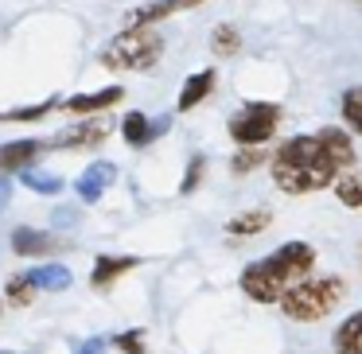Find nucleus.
I'll return each instance as SVG.
<instances>
[{"mask_svg":"<svg viewBox=\"0 0 362 354\" xmlns=\"http://www.w3.org/2000/svg\"><path fill=\"white\" fill-rule=\"evenodd\" d=\"M0 354H20V350H0Z\"/></svg>","mask_w":362,"mask_h":354,"instance_id":"7c9ffc66","label":"nucleus"},{"mask_svg":"<svg viewBox=\"0 0 362 354\" xmlns=\"http://www.w3.org/2000/svg\"><path fill=\"white\" fill-rule=\"evenodd\" d=\"M121 102V86H110V90H98V94H78L66 102L71 113H94V110H110V105Z\"/></svg>","mask_w":362,"mask_h":354,"instance_id":"4468645a","label":"nucleus"},{"mask_svg":"<svg viewBox=\"0 0 362 354\" xmlns=\"http://www.w3.org/2000/svg\"><path fill=\"white\" fill-rule=\"evenodd\" d=\"M214 82H218V74H214V71H199V74H191V78L183 82V90H180V110H183V113L195 110V105L214 90Z\"/></svg>","mask_w":362,"mask_h":354,"instance_id":"9b49d317","label":"nucleus"},{"mask_svg":"<svg viewBox=\"0 0 362 354\" xmlns=\"http://www.w3.org/2000/svg\"><path fill=\"white\" fill-rule=\"evenodd\" d=\"M55 110V102H40V105H28V110H12V113H0V121H40Z\"/></svg>","mask_w":362,"mask_h":354,"instance_id":"b1692460","label":"nucleus"},{"mask_svg":"<svg viewBox=\"0 0 362 354\" xmlns=\"http://www.w3.org/2000/svg\"><path fill=\"white\" fill-rule=\"evenodd\" d=\"M24 187H32L35 195H59L63 191V179L59 175H51V172H24Z\"/></svg>","mask_w":362,"mask_h":354,"instance_id":"aec40b11","label":"nucleus"},{"mask_svg":"<svg viewBox=\"0 0 362 354\" xmlns=\"http://www.w3.org/2000/svg\"><path fill=\"white\" fill-rule=\"evenodd\" d=\"M269 211H245V214H238V218H230L226 222V234H234V237H253V234H261V230H269Z\"/></svg>","mask_w":362,"mask_h":354,"instance_id":"f3484780","label":"nucleus"},{"mask_svg":"<svg viewBox=\"0 0 362 354\" xmlns=\"http://www.w3.org/2000/svg\"><path fill=\"white\" fill-rule=\"evenodd\" d=\"M346 296V284L343 276H300L296 284L281 292V312L288 319H300V323H315L323 315H331V307H339V300Z\"/></svg>","mask_w":362,"mask_h":354,"instance_id":"7ed1b4c3","label":"nucleus"},{"mask_svg":"<svg viewBox=\"0 0 362 354\" xmlns=\"http://www.w3.org/2000/svg\"><path fill=\"white\" fill-rule=\"evenodd\" d=\"M82 354H102V350H98V343H86V346H82Z\"/></svg>","mask_w":362,"mask_h":354,"instance_id":"c756f323","label":"nucleus"},{"mask_svg":"<svg viewBox=\"0 0 362 354\" xmlns=\"http://www.w3.org/2000/svg\"><path fill=\"white\" fill-rule=\"evenodd\" d=\"M121 136H125L129 144H144V141H148V117L133 110L125 121H121Z\"/></svg>","mask_w":362,"mask_h":354,"instance_id":"4be33fe9","label":"nucleus"},{"mask_svg":"<svg viewBox=\"0 0 362 354\" xmlns=\"http://www.w3.org/2000/svg\"><path fill=\"white\" fill-rule=\"evenodd\" d=\"M43 152L40 141H12L0 148V172H16V167H28L35 156Z\"/></svg>","mask_w":362,"mask_h":354,"instance_id":"9d476101","label":"nucleus"},{"mask_svg":"<svg viewBox=\"0 0 362 354\" xmlns=\"http://www.w3.org/2000/svg\"><path fill=\"white\" fill-rule=\"evenodd\" d=\"M113 179H117V167H113L110 160H98V164H90L86 172L74 179V195H78L82 203H98Z\"/></svg>","mask_w":362,"mask_h":354,"instance_id":"0eeeda50","label":"nucleus"},{"mask_svg":"<svg viewBox=\"0 0 362 354\" xmlns=\"http://www.w3.org/2000/svg\"><path fill=\"white\" fill-rule=\"evenodd\" d=\"M28 281L35 284V292H63V288H71V269H63V265H40V269H32V273H28Z\"/></svg>","mask_w":362,"mask_h":354,"instance_id":"f8f14e48","label":"nucleus"},{"mask_svg":"<svg viewBox=\"0 0 362 354\" xmlns=\"http://www.w3.org/2000/svg\"><path fill=\"white\" fill-rule=\"evenodd\" d=\"M312 265H315L312 245L308 242H288L276 253H269L265 261H257V265H245L242 292L250 300H257V304H276L288 284H296L300 276L312 273Z\"/></svg>","mask_w":362,"mask_h":354,"instance_id":"f257e3e1","label":"nucleus"},{"mask_svg":"<svg viewBox=\"0 0 362 354\" xmlns=\"http://www.w3.org/2000/svg\"><path fill=\"white\" fill-rule=\"evenodd\" d=\"M12 249L20 253V257H43V253H55L63 249V242H59L55 234H47V230H16L12 234Z\"/></svg>","mask_w":362,"mask_h":354,"instance_id":"6e6552de","label":"nucleus"},{"mask_svg":"<svg viewBox=\"0 0 362 354\" xmlns=\"http://www.w3.org/2000/svg\"><path fill=\"white\" fill-rule=\"evenodd\" d=\"M343 117L351 121V129L362 136V86H354L343 94Z\"/></svg>","mask_w":362,"mask_h":354,"instance_id":"5701e85b","label":"nucleus"},{"mask_svg":"<svg viewBox=\"0 0 362 354\" xmlns=\"http://www.w3.org/2000/svg\"><path fill=\"white\" fill-rule=\"evenodd\" d=\"M238 47H242V35H238V28H218V32L211 35V51H214L218 59L234 55Z\"/></svg>","mask_w":362,"mask_h":354,"instance_id":"412c9836","label":"nucleus"},{"mask_svg":"<svg viewBox=\"0 0 362 354\" xmlns=\"http://www.w3.org/2000/svg\"><path fill=\"white\" fill-rule=\"evenodd\" d=\"M335 346H339V354H362V312H354L351 319L339 323Z\"/></svg>","mask_w":362,"mask_h":354,"instance_id":"dca6fc26","label":"nucleus"},{"mask_svg":"<svg viewBox=\"0 0 362 354\" xmlns=\"http://www.w3.org/2000/svg\"><path fill=\"white\" fill-rule=\"evenodd\" d=\"M199 175H203V160H195V164L187 167V175H183V183H180V191H183V195L199 187Z\"/></svg>","mask_w":362,"mask_h":354,"instance_id":"bb28decb","label":"nucleus"},{"mask_svg":"<svg viewBox=\"0 0 362 354\" xmlns=\"http://www.w3.org/2000/svg\"><path fill=\"white\" fill-rule=\"evenodd\" d=\"M8 199H12V183H8V175H4V179H0V211L8 206Z\"/></svg>","mask_w":362,"mask_h":354,"instance_id":"c85d7f7f","label":"nucleus"},{"mask_svg":"<svg viewBox=\"0 0 362 354\" xmlns=\"http://www.w3.org/2000/svg\"><path fill=\"white\" fill-rule=\"evenodd\" d=\"M4 296H8V304L28 307L35 300V284L28 281V273H16V276H8V284H4Z\"/></svg>","mask_w":362,"mask_h":354,"instance_id":"a211bd4d","label":"nucleus"},{"mask_svg":"<svg viewBox=\"0 0 362 354\" xmlns=\"http://www.w3.org/2000/svg\"><path fill=\"white\" fill-rule=\"evenodd\" d=\"M141 338H144V331H125V335H117V346H121L125 354H144V343H141Z\"/></svg>","mask_w":362,"mask_h":354,"instance_id":"a878e982","label":"nucleus"},{"mask_svg":"<svg viewBox=\"0 0 362 354\" xmlns=\"http://www.w3.org/2000/svg\"><path fill=\"white\" fill-rule=\"evenodd\" d=\"M315 141H320L323 156H327L335 167H354V144H351V136H346L343 129H323Z\"/></svg>","mask_w":362,"mask_h":354,"instance_id":"1a4fd4ad","label":"nucleus"},{"mask_svg":"<svg viewBox=\"0 0 362 354\" xmlns=\"http://www.w3.org/2000/svg\"><path fill=\"white\" fill-rule=\"evenodd\" d=\"M354 4H358V8H362V0H354Z\"/></svg>","mask_w":362,"mask_h":354,"instance_id":"2f4dec72","label":"nucleus"},{"mask_svg":"<svg viewBox=\"0 0 362 354\" xmlns=\"http://www.w3.org/2000/svg\"><path fill=\"white\" fill-rule=\"evenodd\" d=\"M168 129H172V117H160V121H148V141H156L160 133H168ZM144 141V144H148Z\"/></svg>","mask_w":362,"mask_h":354,"instance_id":"cd10ccee","label":"nucleus"},{"mask_svg":"<svg viewBox=\"0 0 362 354\" xmlns=\"http://www.w3.org/2000/svg\"><path fill=\"white\" fill-rule=\"evenodd\" d=\"M203 0H160V4H148V8H136L129 16V24H156V20L172 16V12H183V8H195Z\"/></svg>","mask_w":362,"mask_h":354,"instance_id":"ddd939ff","label":"nucleus"},{"mask_svg":"<svg viewBox=\"0 0 362 354\" xmlns=\"http://www.w3.org/2000/svg\"><path fill=\"white\" fill-rule=\"evenodd\" d=\"M276 121H281V110L269 102H250L242 113H238L234 121H230V136H234L238 144H265L269 136L276 133Z\"/></svg>","mask_w":362,"mask_h":354,"instance_id":"39448f33","label":"nucleus"},{"mask_svg":"<svg viewBox=\"0 0 362 354\" xmlns=\"http://www.w3.org/2000/svg\"><path fill=\"white\" fill-rule=\"evenodd\" d=\"M129 269H136V257H98L94 265V288H110L113 281H117L121 273H129Z\"/></svg>","mask_w":362,"mask_h":354,"instance_id":"2eb2a0df","label":"nucleus"},{"mask_svg":"<svg viewBox=\"0 0 362 354\" xmlns=\"http://www.w3.org/2000/svg\"><path fill=\"white\" fill-rule=\"evenodd\" d=\"M160 55H164V35L148 24H129L98 59L110 71H148Z\"/></svg>","mask_w":362,"mask_h":354,"instance_id":"20e7f679","label":"nucleus"},{"mask_svg":"<svg viewBox=\"0 0 362 354\" xmlns=\"http://www.w3.org/2000/svg\"><path fill=\"white\" fill-rule=\"evenodd\" d=\"M250 152H242V156H234V172H253V167L265 164V152H253V144H245Z\"/></svg>","mask_w":362,"mask_h":354,"instance_id":"393cba45","label":"nucleus"},{"mask_svg":"<svg viewBox=\"0 0 362 354\" xmlns=\"http://www.w3.org/2000/svg\"><path fill=\"white\" fill-rule=\"evenodd\" d=\"M105 136H110L105 121H78V125H71V129L51 136V148H98Z\"/></svg>","mask_w":362,"mask_h":354,"instance_id":"423d86ee","label":"nucleus"},{"mask_svg":"<svg viewBox=\"0 0 362 354\" xmlns=\"http://www.w3.org/2000/svg\"><path fill=\"white\" fill-rule=\"evenodd\" d=\"M335 179V164L323 156L315 136H292L273 156V183L288 195H308Z\"/></svg>","mask_w":362,"mask_h":354,"instance_id":"f03ea898","label":"nucleus"},{"mask_svg":"<svg viewBox=\"0 0 362 354\" xmlns=\"http://www.w3.org/2000/svg\"><path fill=\"white\" fill-rule=\"evenodd\" d=\"M335 195L343 206H362V172H351L335 183Z\"/></svg>","mask_w":362,"mask_h":354,"instance_id":"6ab92c4d","label":"nucleus"}]
</instances>
